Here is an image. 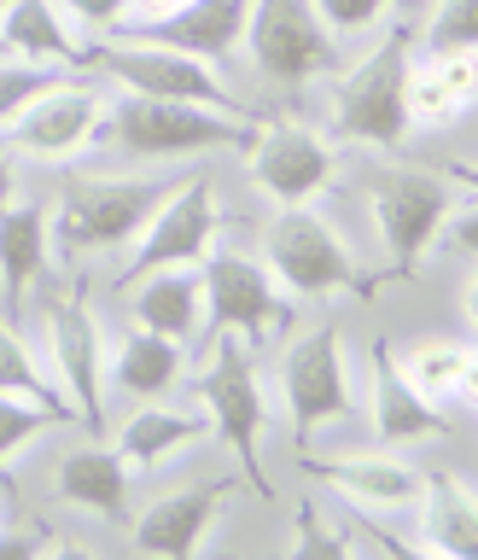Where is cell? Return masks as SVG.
<instances>
[{"label":"cell","instance_id":"38","mask_svg":"<svg viewBox=\"0 0 478 560\" xmlns=\"http://www.w3.org/2000/svg\"><path fill=\"white\" fill-rule=\"evenodd\" d=\"M0 532H7V502H0Z\"/></svg>","mask_w":478,"mask_h":560},{"label":"cell","instance_id":"22","mask_svg":"<svg viewBox=\"0 0 478 560\" xmlns=\"http://www.w3.org/2000/svg\"><path fill=\"white\" fill-rule=\"evenodd\" d=\"M53 490H59L70 508H88V514H100V520H123V508H129V462L117 455V444L94 438V444L59 455Z\"/></svg>","mask_w":478,"mask_h":560},{"label":"cell","instance_id":"18","mask_svg":"<svg viewBox=\"0 0 478 560\" xmlns=\"http://www.w3.org/2000/svg\"><path fill=\"white\" fill-rule=\"evenodd\" d=\"M315 479H327L333 490H339L345 502H357L362 514H403V508H415L420 497V472L415 462H403V455H339V462H310Z\"/></svg>","mask_w":478,"mask_h":560},{"label":"cell","instance_id":"28","mask_svg":"<svg viewBox=\"0 0 478 560\" xmlns=\"http://www.w3.org/2000/svg\"><path fill=\"white\" fill-rule=\"evenodd\" d=\"M0 397H18V402H35V409H47L53 420H70V402L65 392L53 385L42 350H35L24 332L12 327V315L0 310Z\"/></svg>","mask_w":478,"mask_h":560},{"label":"cell","instance_id":"31","mask_svg":"<svg viewBox=\"0 0 478 560\" xmlns=\"http://www.w3.org/2000/svg\"><path fill=\"white\" fill-rule=\"evenodd\" d=\"M59 77H53V65H35V59H18V52H0V129L24 112V105L42 94V88H53Z\"/></svg>","mask_w":478,"mask_h":560},{"label":"cell","instance_id":"14","mask_svg":"<svg viewBox=\"0 0 478 560\" xmlns=\"http://www.w3.org/2000/svg\"><path fill=\"white\" fill-rule=\"evenodd\" d=\"M245 170L275 205H315L333 187V147L304 122H257L245 140Z\"/></svg>","mask_w":478,"mask_h":560},{"label":"cell","instance_id":"1","mask_svg":"<svg viewBox=\"0 0 478 560\" xmlns=\"http://www.w3.org/2000/svg\"><path fill=\"white\" fill-rule=\"evenodd\" d=\"M409 65H415V30L409 24L385 30L357 65L327 82V129L339 140H357V147L397 152L415 135Z\"/></svg>","mask_w":478,"mask_h":560},{"label":"cell","instance_id":"11","mask_svg":"<svg viewBox=\"0 0 478 560\" xmlns=\"http://www.w3.org/2000/svg\"><path fill=\"white\" fill-rule=\"evenodd\" d=\"M275 385H280V409H287L292 432L298 438H315L327 420L350 415V362H345V332L322 322L310 332L280 350V368H275Z\"/></svg>","mask_w":478,"mask_h":560},{"label":"cell","instance_id":"25","mask_svg":"<svg viewBox=\"0 0 478 560\" xmlns=\"http://www.w3.org/2000/svg\"><path fill=\"white\" fill-rule=\"evenodd\" d=\"M42 269H47V210L35 205V199H24V205H7L0 210V310L12 315H24V292L42 280Z\"/></svg>","mask_w":478,"mask_h":560},{"label":"cell","instance_id":"6","mask_svg":"<svg viewBox=\"0 0 478 560\" xmlns=\"http://www.w3.org/2000/svg\"><path fill=\"white\" fill-rule=\"evenodd\" d=\"M42 362L70 402V420L105 438V332L82 287L42 298Z\"/></svg>","mask_w":478,"mask_h":560},{"label":"cell","instance_id":"39","mask_svg":"<svg viewBox=\"0 0 478 560\" xmlns=\"http://www.w3.org/2000/svg\"><path fill=\"white\" fill-rule=\"evenodd\" d=\"M0 52H7V42H0Z\"/></svg>","mask_w":478,"mask_h":560},{"label":"cell","instance_id":"9","mask_svg":"<svg viewBox=\"0 0 478 560\" xmlns=\"http://www.w3.org/2000/svg\"><path fill=\"white\" fill-rule=\"evenodd\" d=\"M199 287L210 332H240L245 345H263L292 322V298L275 287L269 262L245 257L234 245H210L199 257Z\"/></svg>","mask_w":478,"mask_h":560},{"label":"cell","instance_id":"16","mask_svg":"<svg viewBox=\"0 0 478 560\" xmlns=\"http://www.w3.org/2000/svg\"><path fill=\"white\" fill-rule=\"evenodd\" d=\"M368 415H374V438L385 450H403V444H427V438L444 432V409H432L427 397L403 380V368L392 362V345L374 339L368 350Z\"/></svg>","mask_w":478,"mask_h":560},{"label":"cell","instance_id":"21","mask_svg":"<svg viewBox=\"0 0 478 560\" xmlns=\"http://www.w3.org/2000/svg\"><path fill=\"white\" fill-rule=\"evenodd\" d=\"M210 432V415L199 409H175V402H140V409L117 427V455L129 462V472H152L175 462L182 450H193Z\"/></svg>","mask_w":478,"mask_h":560},{"label":"cell","instance_id":"4","mask_svg":"<svg viewBox=\"0 0 478 560\" xmlns=\"http://www.w3.org/2000/svg\"><path fill=\"white\" fill-rule=\"evenodd\" d=\"M164 192L170 182H152V175H70L47 210V252H59L65 262L117 252L140 234V222Z\"/></svg>","mask_w":478,"mask_h":560},{"label":"cell","instance_id":"30","mask_svg":"<svg viewBox=\"0 0 478 560\" xmlns=\"http://www.w3.org/2000/svg\"><path fill=\"white\" fill-rule=\"evenodd\" d=\"M53 427L47 409H35V402H18V397H0V485L12 490V455L35 444Z\"/></svg>","mask_w":478,"mask_h":560},{"label":"cell","instance_id":"32","mask_svg":"<svg viewBox=\"0 0 478 560\" xmlns=\"http://www.w3.org/2000/svg\"><path fill=\"white\" fill-rule=\"evenodd\" d=\"M315 18L333 30V42H357V35L380 30L385 12H392V0H310Z\"/></svg>","mask_w":478,"mask_h":560},{"label":"cell","instance_id":"33","mask_svg":"<svg viewBox=\"0 0 478 560\" xmlns=\"http://www.w3.org/2000/svg\"><path fill=\"white\" fill-rule=\"evenodd\" d=\"M473 245H478V217H473V199L462 192V199H455L450 210H444V222L432 228V245L427 252H438V257H473Z\"/></svg>","mask_w":478,"mask_h":560},{"label":"cell","instance_id":"8","mask_svg":"<svg viewBox=\"0 0 478 560\" xmlns=\"http://www.w3.org/2000/svg\"><path fill=\"white\" fill-rule=\"evenodd\" d=\"M240 47L252 52L257 77L275 88H304L339 65V42L310 0H252Z\"/></svg>","mask_w":478,"mask_h":560},{"label":"cell","instance_id":"36","mask_svg":"<svg viewBox=\"0 0 478 560\" xmlns=\"http://www.w3.org/2000/svg\"><path fill=\"white\" fill-rule=\"evenodd\" d=\"M175 7H187V0H129V12H123V24H140V18H164Z\"/></svg>","mask_w":478,"mask_h":560},{"label":"cell","instance_id":"5","mask_svg":"<svg viewBox=\"0 0 478 560\" xmlns=\"http://www.w3.org/2000/svg\"><path fill=\"white\" fill-rule=\"evenodd\" d=\"M263 262L287 298H333L362 287V262L315 205H275L263 228Z\"/></svg>","mask_w":478,"mask_h":560},{"label":"cell","instance_id":"3","mask_svg":"<svg viewBox=\"0 0 478 560\" xmlns=\"http://www.w3.org/2000/svg\"><path fill=\"white\" fill-rule=\"evenodd\" d=\"M257 117H234L217 105L187 100H152V94H112L105 100L100 140L123 158H193V152H228L245 147Z\"/></svg>","mask_w":478,"mask_h":560},{"label":"cell","instance_id":"34","mask_svg":"<svg viewBox=\"0 0 478 560\" xmlns=\"http://www.w3.org/2000/svg\"><path fill=\"white\" fill-rule=\"evenodd\" d=\"M298 555H362V549L350 532H333V525H322L315 514H304L298 520Z\"/></svg>","mask_w":478,"mask_h":560},{"label":"cell","instance_id":"15","mask_svg":"<svg viewBox=\"0 0 478 560\" xmlns=\"http://www.w3.org/2000/svg\"><path fill=\"white\" fill-rule=\"evenodd\" d=\"M245 12L252 0H187L164 18H140V24H117V35L129 42H158V47H175V52H193V59H210V65H228L240 52V35H245Z\"/></svg>","mask_w":478,"mask_h":560},{"label":"cell","instance_id":"35","mask_svg":"<svg viewBox=\"0 0 478 560\" xmlns=\"http://www.w3.org/2000/svg\"><path fill=\"white\" fill-rule=\"evenodd\" d=\"M70 24H82V30H117L123 24V12H129V0H59Z\"/></svg>","mask_w":478,"mask_h":560},{"label":"cell","instance_id":"2","mask_svg":"<svg viewBox=\"0 0 478 560\" xmlns=\"http://www.w3.org/2000/svg\"><path fill=\"white\" fill-rule=\"evenodd\" d=\"M210 427L222 432V444L234 450L245 485H257L263 502H275V479L263 472V427H269V397H263L257 374V345H245L240 332H210L199 374H193Z\"/></svg>","mask_w":478,"mask_h":560},{"label":"cell","instance_id":"17","mask_svg":"<svg viewBox=\"0 0 478 560\" xmlns=\"http://www.w3.org/2000/svg\"><path fill=\"white\" fill-rule=\"evenodd\" d=\"M129 315L135 327L164 332L175 345H193L205 332V287L199 262H170V269H147L129 280Z\"/></svg>","mask_w":478,"mask_h":560},{"label":"cell","instance_id":"40","mask_svg":"<svg viewBox=\"0 0 478 560\" xmlns=\"http://www.w3.org/2000/svg\"><path fill=\"white\" fill-rule=\"evenodd\" d=\"M0 7H7V0H0Z\"/></svg>","mask_w":478,"mask_h":560},{"label":"cell","instance_id":"27","mask_svg":"<svg viewBox=\"0 0 478 560\" xmlns=\"http://www.w3.org/2000/svg\"><path fill=\"white\" fill-rule=\"evenodd\" d=\"M397 368H403V380L432 402V409L450 415L455 402L473 392V368L478 362H473V345H462V339H420Z\"/></svg>","mask_w":478,"mask_h":560},{"label":"cell","instance_id":"29","mask_svg":"<svg viewBox=\"0 0 478 560\" xmlns=\"http://www.w3.org/2000/svg\"><path fill=\"white\" fill-rule=\"evenodd\" d=\"M478 47V0H438L427 30H420V52H462Z\"/></svg>","mask_w":478,"mask_h":560},{"label":"cell","instance_id":"13","mask_svg":"<svg viewBox=\"0 0 478 560\" xmlns=\"http://www.w3.org/2000/svg\"><path fill=\"white\" fill-rule=\"evenodd\" d=\"M455 205V187L432 170H380L368 187V217L385 245V262L397 275H415V262L427 257L432 228L444 222V210Z\"/></svg>","mask_w":478,"mask_h":560},{"label":"cell","instance_id":"7","mask_svg":"<svg viewBox=\"0 0 478 560\" xmlns=\"http://www.w3.org/2000/svg\"><path fill=\"white\" fill-rule=\"evenodd\" d=\"M94 65L123 88V94L187 100V105H217V112H234V117H257V105H245L234 88H228L222 65L193 59V52H175V47H158V42H129V35H117L112 47H94Z\"/></svg>","mask_w":478,"mask_h":560},{"label":"cell","instance_id":"23","mask_svg":"<svg viewBox=\"0 0 478 560\" xmlns=\"http://www.w3.org/2000/svg\"><path fill=\"white\" fill-rule=\"evenodd\" d=\"M415 520H420V549L450 555V560L478 555V502H473L467 479H455V472H427V479H420V497H415Z\"/></svg>","mask_w":478,"mask_h":560},{"label":"cell","instance_id":"20","mask_svg":"<svg viewBox=\"0 0 478 560\" xmlns=\"http://www.w3.org/2000/svg\"><path fill=\"white\" fill-rule=\"evenodd\" d=\"M222 497H228V485H187V490L158 497L147 514L135 520V549L140 555H199Z\"/></svg>","mask_w":478,"mask_h":560},{"label":"cell","instance_id":"12","mask_svg":"<svg viewBox=\"0 0 478 560\" xmlns=\"http://www.w3.org/2000/svg\"><path fill=\"white\" fill-rule=\"evenodd\" d=\"M217 228H222V210H217L210 175H182V182H170V192L152 205V217L140 222V234L129 240V257H123L117 287H129V280L147 275V269L199 262L210 245H217Z\"/></svg>","mask_w":478,"mask_h":560},{"label":"cell","instance_id":"19","mask_svg":"<svg viewBox=\"0 0 478 560\" xmlns=\"http://www.w3.org/2000/svg\"><path fill=\"white\" fill-rule=\"evenodd\" d=\"M0 42L35 65H94V42L70 24L59 0H7L0 7Z\"/></svg>","mask_w":478,"mask_h":560},{"label":"cell","instance_id":"10","mask_svg":"<svg viewBox=\"0 0 478 560\" xmlns=\"http://www.w3.org/2000/svg\"><path fill=\"white\" fill-rule=\"evenodd\" d=\"M105 100L112 94H105L100 82L59 77L7 122V152L30 158V164H70V158L94 152L100 122H105Z\"/></svg>","mask_w":478,"mask_h":560},{"label":"cell","instance_id":"26","mask_svg":"<svg viewBox=\"0 0 478 560\" xmlns=\"http://www.w3.org/2000/svg\"><path fill=\"white\" fill-rule=\"evenodd\" d=\"M478 88V47L462 52H415L409 65V117L415 122H450L473 105Z\"/></svg>","mask_w":478,"mask_h":560},{"label":"cell","instance_id":"37","mask_svg":"<svg viewBox=\"0 0 478 560\" xmlns=\"http://www.w3.org/2000/svg\"><path fill=\"white\" fill-rule=\"evenodd\" d=\"M12 192H18V170H12V152H0V210L12 205Z\"/></svg>","mask_w":478,"mask_h":560},{"label":"cell","instance_id":"24","mask_svg":"<svg viewBox=\"0 0 478 560\" xmlns=\"http://www.w3.org/2000/svg\"><path fill=\"white\" fill-rule=\"evenodd\" d=\"M187 374V345L164 339V332L129 327L117 339V350H105V392H129V397H164Z\"/></svg>","mask_w":478,"mask_h":560}]
</instances>
